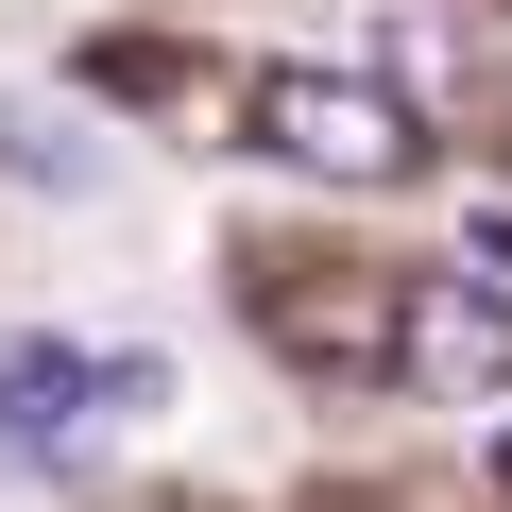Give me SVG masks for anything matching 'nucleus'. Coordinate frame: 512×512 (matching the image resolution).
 I'll use <instances>...</instances> for the list:
<instances>
[{"instance_id":"obj_1","label":"nucleus","mask_w":512,"mask_h":512,"mask_svg":"<svg viewBox=\"0 0 512 512\" xmlns=\"http://www.w3.org/2000/svg\"><path fill=\"white\" fill-rule=\"evenodd\" d=\"M256 137H274L291 171H325V188H393V171H427V120H410L376 69H256Z\"/></svg>"},{"instance_id":"obj_2","label":"nucleus","mask_w":512,"mask_h":512,"mask_svg":"<svg viewBox=\"0 0 512 512\" xmlns=\"http://www.w3.org/2000/svg\"><path fill=\"white\" fill-rule=\"evenodd\" d=\"M171 376L154 359H86V342H0V444L18 461H69L103 410H154Z\"/></svg>"},{"instance_id":"obj_3","label":"nucleus","mask_w":512,"mask_h":512,"mask_svg":"<svg viewBox=\"0 0 512 512\" xmlns=\"http://www.w3.org/2000/svg\"><path fill=\"white\" fill-rule=\"evenodd\" d=\"M393 359H410L444 410H495V393H512V291H495V274H410Z\"/></svg>"},{"instance_id":"obj_4","label":"nucleus","mask_w":512,"mask_h":512,"mask_svg":"<svg viewBox=\"0 0 512 512\" xmlns=\"http://www.w3.org/2000/svg\"><path fill=\"white\" fill-rule=\"evenodd\" d=\"M461 274H495V291H512V205H478V222H461Z\"/></svg>"}]
</instances>
